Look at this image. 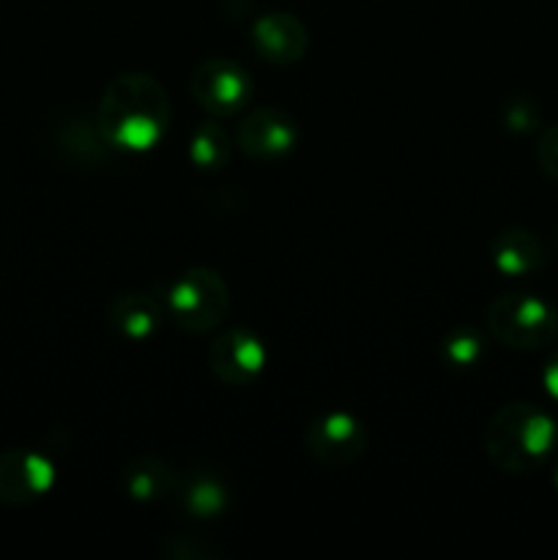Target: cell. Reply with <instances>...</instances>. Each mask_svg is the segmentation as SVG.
<instances>
[{"label":"cell","instance_id":"cell-14","mask_svg":"<svg viewBox=\"0 0 558 560\" xmlns=\"http://www.w3.org/2000/svg\"><path fill=\"white\" fill-rule=\"evenodd\" d=\"M230 151H233V142L217 120H206L197 126L189 140V159L200 170H222L228 164Z\"/></svg>","mask_w":558,"mask_h":560},{"label":"cell","instance_id":"cell-8","mask_svg":"<svg viewBox=\"0 0 558 560\" xmlns=\"http://www.w3.org/2000/svg\"><path fill=\"white\" fill-rule=\"evenodd\" d=\"M55 485V468L47 457L27 448H11L0 454V503L27 506L49 492Z\"/></svg>","mask_w":558,"mask_h":560},{"label":"cell","instance_id":"cell-17","mask_svg":"<svg viewBox=\"0 0 558 560\" xmlns=\"http://www.w3.org/2000/svg\"><path fill=\"white\" fill-rule=\"evenodd\" d=\"M503 124L507 129L518 131V135H528V131H536L542 126V109L534 98L518 96L509 98L507 107H503Z\"/></svg>","mask_w":558,"mask_h":560},{"label":"cell","instance_id":"cell-20","mask_svg":"<svg viewBox=\"0 0 558 560\" xmlns=\"http://www.w3.org/2000/svg\"><path fill=\"white\" fill-rule=\"evenodd\" d=\"M553 485H556V490H558V457H556V463H553Z\"/></svg>","mask_w":558,"mask_h":560},{"label":"cell","instance_id":"cell-3","mask_svg":"<svg viewBox=\"0 0 558 560\" xmlns=\"http://www.w3.org/2000/svg\"><path fill=\"white\" fill-rule=\"evenodd\" d=\"M490 337L514 350H542L558 339V312L547 301L509 293L487 306Z\"/></svg>","mask_w":558,"mask_h":560},{"label":"cell","instance_id":"cell-16","mask_svg":"<svg viewBox=\"0 0 558 560\" xmlns=\"http://www.w3.org/2000/svg\"><path fill=\"white\" fill-rule=\"evenodd\" d=\"M481 348H485L481 337L476 331H468V328L449 334V337L443 339V355H446V361L452 366L476 364L481 355Z\"/></svg>","mask_w":558,"mask_h":560},{"label":"cell","instance_id":"cell-9","mask_svg":"<svg viewBox=\"0 0 558 560\" xmlns=\"http://www.w3.org/2000/svg\"><path fill=\"white\" fill-rule=\"evenodd\" d=\"M211 372L228 386H249L266 370V348L260 337L246 328H233L213 339L208 350Z\"/></svg>","mask_w":558,"mask_h":560},{"label":"cell","instance_id":"cell-2","mask_svg":"<svg viewBox=\"0 0 558 560\" xmlns=\"http://www.w3.org/2000/svg\"><path fill=\"white\" fill-rule=\"evenodd\" d=\"M558 427L545 408L531 402L503 405L485 430L492 465L507 474H531L556 452Z\"/></svg>","mask_w":558,"mask_h":560},{"label":"cell","instance_id":"cell-18","mask_svg":"<svg viewBox=\"0 0 558 560\" xmlns=\"http://www.w3.org/2000/svg\"><path fill=\"white\" fill-rule=\"evenodd\" d=\"M536 162H539L542 173L558 184V124L542 129L539 140H536Z\"/></svg>","mask_w":558,"mask_h":560},{"label":"cell","instance_id":"cell-6","mask_svg":"<svg viewBox=\"0 0 558 560\" xmlns=\"http://www.w3.org/2000/svg\"><path fill=\"white\" fill-rule=\"evenodd\" d=\"M367 443H370L367 427L356 416L339 413V410L317 416L304 432V446L310 457L328 468H345L356 463L367 452Z\"/></svg>","mask_w":558,"mask_h":560},{"label":"cell","instance_id":"cell-7","mask_svg":"<svg viewBox=\"0 0 558 560\" xmlns=\"http://www.w3.org/2000/svg\"><path fill=\"white\" fill-rule=\"evenodd\" d=\"M299 140V126L284 109L260 107L246 115L235 129V145L244 156L271 162V159L284 156L295 148Z\"/></svg>","mask_w":558,"mask_h":560},{"label":"cell","instance_id":"cell-10","mask_svg":"<svg viewBox=\"0 0 558 560\" xmlns=\"http://www.w3.org/2000/svg\"><path fill=\"white\" fill-rule=\"evenodd\" d=\"M252 44L274 66L299 63L310 47L304 22L290 11H268L252 27Z\"/></svg>","mask_w":558,"mask_h":560},{"label":"cell","instance_id":"cell-11","mask_svg":"<svg viewBox=\"0 0 558 560\" xmlns=\"http://www.w3.org/2000/svg\"><path fill=\"white\" fill-rule=\"evenodd\" d=\"M490 257L503 277L518 279L539 271L547 260V252L536 233L525 228H509L490 241Z\"/></svg>","mask_w":558,"mask_h":560},{"label":"cell","instance_id":"cell-15","mask_svg":"<svg viewBox=\"0 0 558 560\" xmlns=\"http://www.w3.org/2000/svg\"><path fill=\"white\" fill-rule=\"evenodd\" d=\"M181 501H184V509L195 517L208 520L222 514L224 503H228V492L211 476H197L195 481L186 485V490L181 492Z\"/></svg>","mask_w":558,"mask_h":560},{"label":"cell","instance_id":"cell-19","mask_svg":"<svg viewBox=\"0 0 558 560\" xmlns=\"http://www.w3.org/2000/svg\"><path fill=\"white\" fill-rule=\"evenodd\" d=\"M542 383H545L547 394H550L553 402H558V350L547 359L545 370H542Z\"/></svg>","mask_w":558,"mask_h":560},{"label":"cell","instance_id":"cell-4","mask_svg":"<svg viewBox=\"0 0 558 560\" xmlns=\"http://www.w3.org/2000/svg\"><path fill=\"white\" fill-rule=\"evenodd\" d=\"M167 310L175 326L189 334H206L224 320L230 310L228 282L206 266L181 273L167 293Z\"/></svg>","mask_w":558,"mask_h":560},{"label":"cell","instance_id":"cell-13","mask_svg":"<svg viewBox=\"0 0 558 560\" xmlns=\"http://www.w3.org/2000/svg\"><path fill=\"white\" fill-rule=\"evenodd\" d=\"M124 487L135 501H159L178 490V476L162 459L140 457L126 465Z\"/></svg>","mask_w":558,"mask_h":560},{"label":"cell","instance_id":"cell-12","mask_svg":"<svg viewBox=\"0 0 558 560\" xmlns=\"http://www.w3.org/2000/svg\"><path fill=\"white\" fill-rule=\"evenodd\" d=\"M107 320L120 337L142 342V339H148L156 331L159 320H162V312H159L156 301H153L151 295L126 293L118 295V299L107 306Z\"/></svg>","mask_w":558,"mask_h":560},{"label":"cell","instance_id":"cell-1","mask_svg":"<svg viewBox=\"0 0 558 560\" xmlns=\"http://www.w3.org/2000/svg\"><path fill=\"white\" fill-rule=\"evenodd\" d=\"M96 124L109 145L151 151L170 126V98L151 74H120L104 88Z\"/></svg>","mask_w":558,"mask_h":560},{"label":"cell","instance_id":"cell-5","mask_svg":"<svg viewBox=\"0 0 558 560\" xmlns=\"http://www.w3.org/2000/svg\"><path fill=\"white\" fill-rule=\"evenodd\" d=\"M189 91L208 115L230 118L249 104L252 80L244 66L233 63V60L208 58L191 74Z\"/></svg>","mask_w":558,"mask_h":560}]
</instances>
